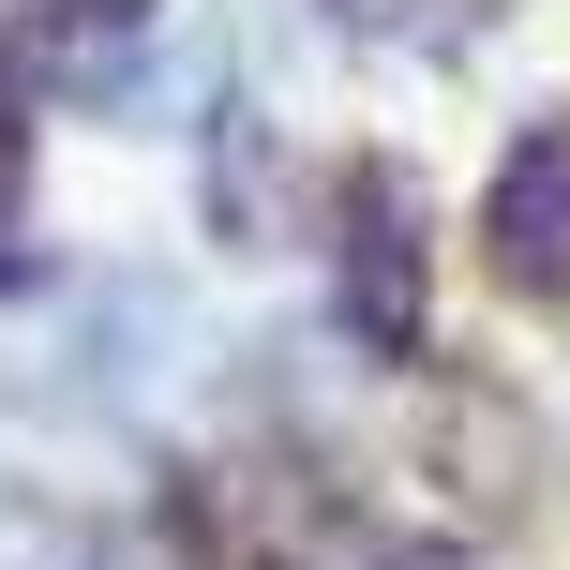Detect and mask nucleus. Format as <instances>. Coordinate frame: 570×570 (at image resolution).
Wrapping results in <instances>:
<instances>
[{
  "label": "nucleus",
  "mask_w": 570,
  "mask_h": 570,
  "mask_svg": "<svg viewBox=\"0 0 570 570\" xmlns=\"http://www.w3.org/2000/svg\"><path fill=\"white\" fill-rule=\"evenodd\" d=\"M331 315L361 361H421V315H435V210L391 150L331 180Z\"/></svg>",
  "instance_id": "1"
},
{
  "label": "nucleus",
  "mask_w": 570,
  "mask_h": 570,
  "mask_svg": "<svg viewBox=\"0 0 570 570\" xmlns=\"http://www.w3.org/2000/svg\"><path fill=\"white\" fill-rule=\"evenodd\" d=\"M481 256H495L511 301L570 315V106H541L511 150H495V180H481Z\"/></svg>",
  "instance_id": "2"
},
{
  "label": "nucleus",
  "mask_w": 570,
  "mask_h": 570,
  "mask_svg": "<svg viewBox=\"0 0 570 570\" xmlns=\"http://www.w3.org/2000/svg\"><path fill=\"white\" fill-rule=\"evenodd\" d=\"M0 46L30 60V90H76V106H136L150 46H166V0H16Z\"/></svg>",
  "instance_id": "3"
},
{
  "label": "nucleus",
  "mask_w": 570,
  "mask_h": 570,
  "mask_svg": "<svg viewBox=\"0 0 570 570\" xmlns=\"http://www.w3.org/2000/svg\"><path fill=\"white\" fill-rule=\"evenodd\" d=\"M210 226H226L240 256H271V226H285V210H271V120L240 106V90L210 106Z\"/></svg>",
  "instance_id": "4"
},
{
  "label": "nucleus",
  "mask_w": 570,
  "mask_h": 570,
  "mask_svg": "<svg viewBox=\"0 0 570 570\" xmlns=\"http://www.w3.org/2000/svg\"><path fill=\"white\" fill-rule=\"evenodd\" d=\"M435 435H451V465H465V495H481V511H511V495H525V465H511V391L435 375Z\"/></svg>",
  "instance_id": "5"
},
{
  "label": "nucleus",
  "mask_w": 570,
  "mask_h": 570,
  "mask_svg": "<svg viewBox=\"0 0 570 570\" xmlns=\"http://www.w3.org/2000/svg\"><path fill=\"white\" fill-rule=\"evenodd\" d=\"M30 106H46V90H30V60L0 46V301L30 285Z\"/></svg>",
  "instance_id": "6"
},
{
  "label": "nucleus",
  "mask_w": 570,
  "mask_h": 570,
  "mask_svg": "<svg viewBox=\"0 0 570 570\" xmlns=\"http://www.w3.org/2000/svg\"><path fill=\"white\" fill-rule=\"evenodd\" d=\"M345 30H421V0H331Z\"/></svg>",
  "instance_id": "7"
}]
</instances>
